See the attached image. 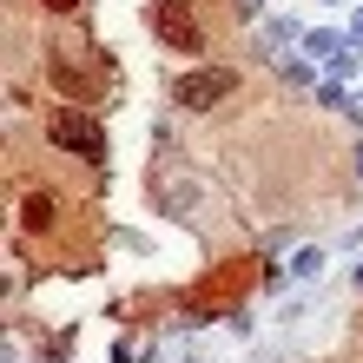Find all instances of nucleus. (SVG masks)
Segmentation results:
<instances>
[{
    "mask_svg": "<svg viewBox=\"0 0 363 363\" xmlns=\"http://www.w3.org/2000/svg\"><path fill=\"white\" fill-rule=\"evenodd\" d=\"M231 86H238V73H231V67H199V73L172 79V99H179V106H191V113H205V106H218Z\"/></svg>",
    "mask_w": 363,
    "mask_h": 363,
    "instance_id": "1",
    "label": "nucleus"
},
{
    "mask_svg": "<svg viewBox=\"0 0 363 363\" xmlns=\"http://www.w3.org/2000/svg\"><path fill=\"white\" fill-rule=\"evenodd\" d=\"M159 40H165V47H185V53H199V20H191V7H185V0H159Z\"/></svg>",
    "mask_w": 363,
    "mask_h": 363,
    "instance_id": "2",
    "label": "nucleus"
},
{
    "mask_svg": "<svg viewBox=\"0 0 363 363\" xmlns=\"http://www.w3.org/2000/svg\"><path fill=\"white\" fill-rule=\"evenodd\" d=\"M53 145H60V152H79V159H99L106 152V145H99V125L86 113H60L53 119Z\"/></svg>",
    "mask_w": 363,
    "mask_h": 363,
    "instance_id": "3",
    "label": "nucleus"
},
{
    "mask_svg": "<svg viewBox=\"0 0 363 363\" xmlns=\"http://www.w3.org/2000/svg\"><path fill=\"white\" fill-rule=\"evenodd\" d=\"M191 191H199V185H172V191H165V211H191Z\"/></svg>",
    "mask_w": 363,
    "mask_h": 363,
    "instance_id": "4",
    "label": "nucleus"
},
{
    "mask_svg": "<svg viewBox=\"0 0 363 363\" xmlns=\"http://www.w3.org/2000/svg\"><path fill=\"white\" fill-rule=\"evenodd\" d=\"M27 225H53V199H27Z\"/></svg>",
    "mask_w": 363,
    "mask_h": 363,
    "instance_id": "5",
    "label": "nucleus"
},
{
    "mask_svg": "<svg viewBox=\"0 0 363 363\" xmlns=\"http://www.w3.org/2000/svg\"><path fill=\"white\" fill-rule=\"evenodd\" d=\"M47 7H73V0H47Z\"/></svg>",
    "mask_w": 363,
    "mask_h": 363,
    "instance_id": "6",
    "label": "nucleus"
},
{
    "mask_svg": "<svg viewBox=\"0 0 363 363\" xmlns=\"http://www.w3.org/2000/svg\"><path fill=\"white\" fill-rule=\"evenodd\" d=\"M357 40H363V20H357Z\"/></svg>",
    "mask_w": 363,
    "mask_h": 363,
    "instance_id": "7",
    "label": "nucleus"
}]
</instances>
